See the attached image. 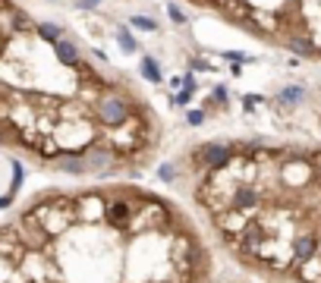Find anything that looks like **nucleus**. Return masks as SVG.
Segmentation results:
<instances>
[{"instance_id": "39448f33", "label": "nucleus", "mask_w": 321, "mask_h": 283, "mask_svg": "<svg viewBox=\"0 0 321 283\" xmlns=\"http://www.w3.org/2000/svg\"><path fill=\"white\" fill-rule=\"evenodd\" d=\"M132 25H136V29H151V32H155V22L145 19V16H136V19H132Z\"/></svg>"}, {"instance_id": "f257e3e1", "label": "nucleus", "mask_w": 321, "mask_h": 283, "mask_svg": "<svg viewBox=\"0 0 321 283\" xmlns=\"http://www.w3.org/2000/svg\"><path fill=\"white\" fill-rule=\"evenodd\" d=\"M198 160H202V167H208V170H217V167H224L227 160H230V148L227 145H205L202 151L196 154Z\"/></svg>"}, {"instance_id": "6e6552de", "label": "nucleus", "mask_w": 321, "mask_h": 283, "mask_svg": "<svg viewBox=\"0 0 321 283\" xmlns=\"http://www.w3.org/2000/svg\"><path fill=\"white\" fill-rule=\"evenodd\" d=\"M167 10H170V16H173V19H177V22H186V16H183V10H177V6H173V3H170V6H167Z\"/></svg>"}, {"instance_id": "1a4fd4ad", "label": "nucleus", "mask_w": 321, "mask_h": 283, "mask_svg": "<svg viewBox=\"0 0 321 283\" xmlns=\"http://www.w3.org/2000/svg\"><path fill=\"white\" fill-rule=\"evenodd\" d=\"M202 120H205V113H202V110H192V113H189V123H192V126H198Z\"/></svg>"}, {"instance_id": "20e7f679", "label": "nucleus", "mask_w": 321, "mask_h": 283, "mask_svg": "<svg viewBox=\"0 0 321 283\" xmlns=\"http://www.w3.org/2000/svg\"><path fill=\"white\" fill-rule=\"evenodd\" d=\"M120 47H123V51H126V53H132V51H136V47H139V44H136V38H132V35H129V32H120Z\"/></svg>"}, {"instance_id": "7ed1b4c3", "label": "nucleus", "mask_w": 321, "mask_h": 283, "mask_svg": "<svg viewBox=\"0 0 321 283\" xmlns=\"http://www.w3.org/2000/svg\"><path fill=\"white\" fill-rule=\"evenodd\" d=\"M299 98H303V88H299V85H290V88L280 91V101H284V104H296Z\"/></svg>"}, {"instance_id": "0eeeda50", "label": "nucleus", "mask_w": 321, "mask_h": 283, "mask_svg": "<svg viewBox=\"0 0 321 283\" xmlns=\"http://www.w3.org/2000/svg\"><path fill=\"white\" fill-rule=\"evenodd\" d=\"M189 98H192V88H189V85H186V88L177 94V104H189Z\"/></svg>"}, {"instance_id": "f03ea898", "label": "nucleus", "mask_w": 321, "mask_h": 283, "mask_svg": "<svg viewBox=\"0 0 321 283\" xmlns=\"http://www.w3.org/2000/svg\"><path fill=\"white\" fill-rule=\"evenodd\" d=\"M142 72H145V79H151V82H160V70H158V63L151 57L142 60Z\"/></svg>"}, {"instance_id": "423d86ee", "label": "nucleus", "mask_w": 321, "mask_h": 283, "mask_svg": "<svg viewBox=\"0 0 321 283\" xmlns=\"http://www.w3.org/2000/svg\"><path fill=\"white\" fill-rule=\"evenodd\" d=\"M158 177L164 179V183H173V167H170V164H164V167H160V173H158Z\"/></svg>"}]
</instances>
